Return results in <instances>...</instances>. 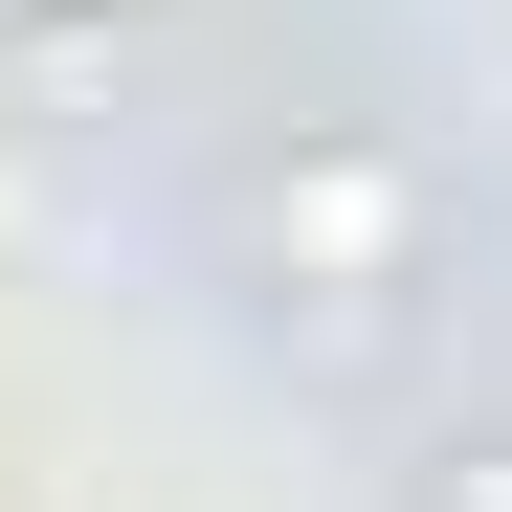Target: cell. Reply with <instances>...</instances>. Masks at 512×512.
Instances as JSON below:
<instances>
[{
    "label": "cell",
    "instance_id": "obj_1",
    "mask_svg": "<svg viewBox=\"0 0 512 512\" xmlns=\"http://www.w3.org/2000/svg\"><path fill=\"white\" fill-rule=\"evenodd\" d=\"M423 245H446V179H423L401 134H290L268 179H245V268L312 290V312H379Z\"/></svg>",
    "mask_w": 512,
    "mask_h": 512
},
{
    "label": "cell",
    "instance_id": "obj_2",
    "mask_svg": "<svg viewBox=\"0 0 512 512\" xmlns=\"http://www.w3.org/2000/svg\"><path fill=\"white\" fill-rule=\"evenodd\" d=\"M423 512H512V446H446V468H423Z\"/></svg>",
    "mask_w": 512,
    "mask_h": 512
},
{
    "label": "cell",
    "instance_id": "obj_3",
    "mask_svg": "<svg viewBox=\"0 0 512 512\" xmlns=\"http://www.w3.org/2000/svg\"><path fill=\"white\" fill-rule=\"evenodd\" d=\"M0 23H90V0H0Z\"/></svg>",
    "mask_w": 512,
    "mask_h": 512
}]
</instances>
